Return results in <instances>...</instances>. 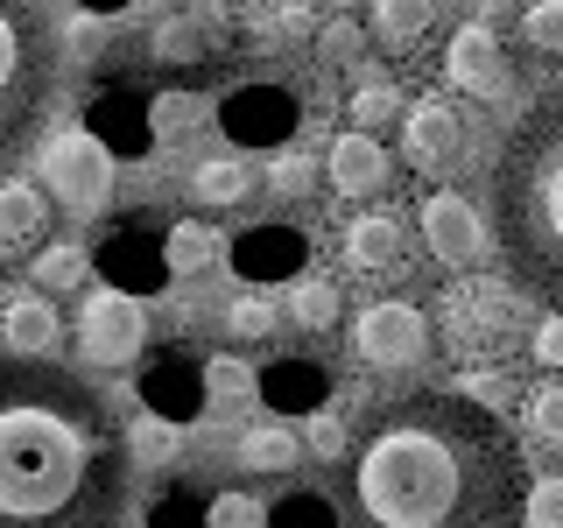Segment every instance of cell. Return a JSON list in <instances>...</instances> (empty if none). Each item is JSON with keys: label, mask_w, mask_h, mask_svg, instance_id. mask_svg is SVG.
I'll list each match as a JSON object with an SVG mask.
<instances>
[{"label": "cell", "mask_w": 563, "mask_h": 528, "mask_svg": "<svg viewBox=\"0 0 563 528\" xmlns=\"http://www.w3.org/2000/svg\"><path fill=\"white\" fill-rule=\"evenodd\" d=\"M528 465L500 416L451 387L395 395L352 430L339 528H528Z\"/></svg>", "instance_id": "cell-1"}, {"label": "cell", "mask_w": 563, "mask_h": 528, "mask_svg": "<svg viewBox=\"0 0 563 528\" xmlns=\"http://www.w3.org/2000/svg\"><path fill=\"white\" fill-rule=\"evenodd\" d=\"M128 501L134 451L99 387L0 352V528H120Z\"/></svg>", "instance_id": "cell-2"}, {"label": "cell", "mask_w": 563, "mask_h": 528, "mask_svg": "<svg viewBox=\"0 0 563 528\" xmlns=\"http://www.w3.org/2000/svg\"><path fill=\"white\" fill-rule=\"evenodd\" d=\"M493 246L507 261V282L563 317V85L521 106L486 176Z\"/></svg>", "instance_id": "cell-3"}, {"label": "cell", "mask_w": 563, "mask_h": 528, "mask_svg": "<svg viewBox=\"0 0 563 528\" xmlns=\"http://www.w3.org/2000/svg\"><path fill=\"white\" fill-rule=\"evenodd\" d=\"M57 29H49L43 0H0V169L22 148H35L57 99Z\"/></svg>", "instance_id": "cell-4"}, {"label": "cell", "mask_w": 563, "mask_h": 528, "mask_svg": "<svg viewBox=\"0 0 563 528\" xmlns=\"http://www.w3.org/2000/svg\"><path fill=\"white\" fill-rule=\"evenodd\" d=\"M444 345L457 352V360H493V352H507L521 339L528 324V296L515 289V282H451L444 289Z\"/></svg>", "instance_id": "cell-5"}, {"label": "cell", "mask_w": 563, "mask_h": 528, "mask_svg": "<svg viewBox=\"0 0 563 528\" xmlns=\"http://www.w3.org/2000/svg\"><path fill=\"white\" fill-rule=\"evenodd\" d=\"M43 184L70 219H92V211H106V198H113V155L85 128H64V134L43 141Z\"/></svg>", "instance_id": "cell-6"}, {"label": "cell", "mask_w": 563, "mask_h": 528, "mask_svg": "<svg viewBox=\"0 0 563 528\" xmlns=\"http://www.w3.org/2000/svg\"><path fill=\"white\" fill-rule=\"evenodd\" d=\"M352 352H360L374 374H416L430 360V317L409 296H380L352 317Z\"/></svg>", "instance_id": "cell-7"}, {"label": "cell", "mask_w": 563, "mask_h": 528, "mask_svg": "<svg viewBox=\"0 0 563 528\" xmlns=\"http://www.w3.org/2000/svg\"><path fill=\"white\" fill-rule=\"evenodd\" d=\"M141 345H148V304L128 289H92L78 304V352L92 366H134L141 360Z\"/></svg>", "instance_id": "cell-8"}, {"label": "cell", "mask_w": 563, "mask_h": 528, "mask_svg": "<svg viewBox=\"0 0 563 528\" xmlns=\"http://www.w3.org/2000/svg\"><path fill=\"white\" fill-rule=\"evenodd\" d=\"M465 141H472V128L451 99H416L409 113H401V155H409V169H422V176L457 169L465 163Z\"/></svg>", "instance_id": "cell-9"}, {"label": "cell", "mask_w": 563, "mask_h": 528, "mask_svg": "<svg viewBox=\"0 0 563 528\" xmlns=\"http://www.w3.org/2000/svg\"><path fill=\"white\" fill-rule=\"evenodd\" d=\"M422 240H430V261H444V268H472V261H486L493 226L479 219L472 198H457V190H430V198H422Z\"/></svg>", "instance_id": "cell-10"}, {"label": "cell", "mask_w": 563, "mask_h": 528, "mask_svg": "<svg viewBox=\"0 0 563 528\" xmlns=\"http://www.w3.org/2000/svg\"><path fill=\"white\" fill-rule=\"evenodd\" d=\"M296 113H303V106H296V92H282V85H240V92L219 106V128L233 134L240 148H268V141L303 128Z\"/></svg>", "instance_id": "cell-11"}, {"label": "cell", "mask_w": 563, "mask_h": 528, "mask_svg": "<svg viewBox=\"0 0 563 528\" xmlns=\"http://www.w3.org/2000/svg\"><path fill=\"white\" fill-rule=\"evenodd\" d=\"M444 78H451L465 99H500V92H507V50H500V35H493V22L451 29V43H444Z\"/></svg>", "instance_id": "cell-12"}, {"label": "cell", "mask_w": 563, "mask_h": 528, "mask_svg": "<svg viewBox=\"0 0 563 528\" xmlns=\"http://www.w3.org/2000/svg\"><path fill=\"white\" fill-rule=\"evenodd\" d=\"M324 176H331V190H339V198H374V190L395 184V155H387L374 134L345 128V134L324 148Z\"/></svg>", "instance_id": "cell-13"}, {"label": "cell", "mask_w": 563, "mask_h": 528, "mask_svg": "<svg viewBox=\"0 0 563 528\" xmlns=\"http://www.w3.org/2000/svg\"><path fill=\"white\" fill-rule=\"evenodd\" d=\"M141 402H148V416H163L169 430H184V422H198L211 402H205V366H190L184 352H169V360H155L148 374H141Z\"/></svg>", "instance_id": "cell-14"}, {"label": "cell", "mask_w": 563, "mask_h": 528, "mask_svg": "<svg viewBox=\"0 0 563 528\" xmlns=\"http://www.w3.org/2000/svg\"><path fill=\"white\" fill-rule=\"evenodd\" d=\"M339 254H345L352 275H395L401 261H409V226H401L395 211H360V219L345 226Z\"/></svg>", "instance_id": "cell-15"}, {"label": "cell", "mask_w": 563, "mask_h": 528, "mask_svg": "<svg viewBox=\"0 0 563 528\" xmlns=\"http://www.w3.org/2000/svg\"><path fill=\"white\" fill-rule=\"evenodd\" d=\"M57 339H64V317H57L49 296H35V289L0 296V345H8V352H22V360H49Z\"/></svg>", "instance_id": "cell-16"}, {"label": "cell", "mask_w": 563, "mask_h": 528, "mask_svg": "<svg viewBox=\"0 0 563 528\" xmlns=\"http://www.w3.org/2000/svg\"><path fill=\"white\" fill-rule=\"evenodd\" d=\"M261 190V169L246 163V155H205L198 169H190V198L211 205V211H233Z\"/></svg>", "instance_id": "cell-17"}, {"label": "cell", "mask_w": 563, "mask_h": 528, "mask_svg": "<svg viewBox=\"0 0 563 528\" xmlns=\"http://www.w3.org/2000/svg\"><path fill=\"white\" fill-rule=\"evenodd\" d=\"M43 233H49V198L35 184H8V176H0V246L22 254V246H35Z\"/></svg>", "instance_id": "cell-18"}, {"label": "cell", "mask_w": 563, "mask_h": 528, "mask_svg": "<svg viewBox=\"0 0 563 528\" xmlns=\"http://www.w3.org/2000/svg\"><path fill=\"white\" fill-rule=\"evenodd\" d=\"M240 275L254 282H275V275H296V261H303V233H289V226H261V233H246L233 246Z\"/></svg>", "instance_id": "cell-19"}, {"label": "cell", "mask_w": 563, "mask_h": 528, "mask_svg": "<svg viewBox=\"0 0 563 528\" xmlns=\"http://www.w3.org/2000/svg\"><path fill=\"white\" fill-rule=\"evenodd\" d=\"M219 261H225V233H219V226L176 219L163 233V268L169 275H205V268H219Z\"/></svg>", "instance_id": "cell-20"}, {"label": "cell", "mask_w": 563, "mask_h": 528, "mask_svg": "<svg viewBox=\"0 0 563 528\" xmlns=\"http://www.w3.org/2000/svg\"><path fill=\"white\" fill-rule=\"evenodd\" d=\"M437 14H444V0H374V43L401 57L437 29Z\"/></svg>", "instance_id": "cell-21"}, {"label": "cell", "mask_w": 563, "mask_h": 528, "mask_svg": "<svg viewBox=\"0 0 563 528\" xmlns=\"http://www.w3.org/2000/svg\"><path fill=\"white\" fill-rule=\"evenodd\" d=\"M282 310H289L303 331H331V324H339V310H345V296H339V282H324V275H296Z\"/></svg>", "instance_id": "cell-22"}, {"label": "cell", "mask_w": 563, "mask_h": 528, "mask_svg": "<svg viewBox=\"0 0 563 528\" xmlns=\"http://www.w3.org/2000/svg\"><path fill=\"white\" fill-rule=\"evenodd\" d=\"M521 422L536 451H563V381H542L521 395Z\"/></svg>", "instance_id": "cell-23"}, {"label": "cell", "mask_w": 563, "mask_h": 528, "mask_svg": "<svg viewBox=\"0 0 563 528\" xmlns=\"http://www.w3.org/2000/svg\"><path fill=\"white\" fill-rule=\"evenodd\" d=\"M521 50L542 64H563V0H536L521 8Z\"/></svg>", "instance_id": "cell-24"}, {"label": "cell", "mask_w": 563, "mask_h": 528, "mask_svg": "<svg viewBox=\"0 0 563 528\" xmlns=\"http://www.w3.org/2000/svg\"><path fill=\"white\" fill-rule=\"evenodd\" d=\"M85 134H92V141L106 134V141H120V148H134V155L148 148V128H141V106H134V99H99V106H92V128H85Z\"/></svg>", "instance_id": "cell-25"}, {"label": "cell", "mask_w": 563, "mask_h": 528, "mask_svg": "<svg viewBox=\"0 0 563 528\" xmlns=\"http://www.w3.org/2000/svg\"><path fill=\"white\" fill-rule=\"evenodd\" d=\"M261 395H268V409H310L317 416L324 381H317V366H275V374L261 381Z\"/></svg>", "instance_id": "cell-26"}, {"label": "cell", "mask_w": 563, "mask_h": 528, "mask_svg": "<svg viewBox=\"0 0 563 528\" xmlns=\"http://www.w3.org/2000/svg\"><path fill=\"white\" fill-rule=\"evenodd\" d=\"M268 528H339V515H331V501L317 486H296L268 507Z\"/></svg>", "instance_id": "cell-27"}, {"label": "cell", "mask_w": 563, "mask_h": 528, "mask_svg": "<svg viewBox=\"0 0 563 528\" xmlns=\"http://www.w3.org/2000/svg\"><path fill=\"white\" fill-rule=\"evenodd\" d=\"M451 395H465V402H479L486 416H500V409H515V402H521V387L507 381L500 366H472V374L451 381Z\"/></svg>", "instance_id": "cell-28"}, {"label": "cell", "mask_w": 563, "mask_h": 528, "mask_svg": "<svg viewBox=\"0 0 563 528\" xmlns=\"http://www.w3.org/2000/svg\"><path fill=\"white\" fill-rule=\"evenodd\" d=\"M246 395H261V381H254V366H246L240 352L205 360V402H246Z\"/></svg>", "instance_id": "cell-29"}, {"label": "cell", "mask_w": 563, "mask_h": 528, "mask_svg": "<svg viewBox=\"0 0 563 528\" xmlns=\"http://www.w3.org/2000/svg\"><path fill=\"white\" fill-rule=\"evenodd\" d=\"M296 458H303V451H296L289 430H246L240 437V465L246 472H289Z\"/></svg>", "instance_id": "cell-30"}, {"label": "cell", "mask_w": 563, "mask_h": 528, "mask_svg": "<svg viewBox=\"0 0 563 528\" xmlns=\"http://www.w3.org/2000/svg\"><path fill=\"white\" fill-rule=\"evenodd\" d=\"M85 268H92V261H85V246L57 240V246H43V254H35V289H78Z\"/></svg>", "instance_id": "cell-31"}, {"label": "cell", "mask_w": 563, "mask_h": 528, "mask_svg": "<svg viewBox=\"0 0 563 528\" xmlns=\"http://www.w3.org/2000/svg\"><path fill=\"white\" fill-rule=\"evenodd\" d=\"M409 106H401V92L395 85H360L352 92V120H360V134H374V128H387V120H401Z\"/></svg>", "instance_id": "cell-32"}, {"label": "cell", "mask_w": 563, "mask_h": 528, "mask_svg": "<svg viewBox=\"0 0 563 528\" xmlns=\"http://www.w3.org/2000/svg\"><path fill=\"white\" fill-rule=\"evenodd\" d=\"M528 528H563V472H542V480H528Z\"/></svg>", "instance_id": "cell-33"}, {"label": "cell", "mask_w": 563, "mask_h": 528, "mask_svg": "<svg viewBox=\"0 0 563 528\" xmlns=\"http://www.w3.org/2000/svg\"><path fill=\"white\" fill-rule=\"evenodd\" d=\"M225 324H233V339H268V331H275V304L246 289V296L225 304Z\"/></svg>", "instance_id": "cell-34"}, {"label": "cell", "mask_w": 563, "mask_h": 528, "mask_svg": "<svg viewBox=\"0 0 563 528\" xmlns=\"http://www.w3.org/2000/svg\"><path fill=\"white\" fill-rule=\"evenodd\" d=\"M128 451H134V465H163V458L176 451V430L163 416H141L134 430H128Z\"/></svg>", "instance_id": "cell-35"}, {"label": "cell", "mask_w": 563, "mask_h": 528, "mask_svg": "<svg viewBox=\"0 0 563 528\" xmlns=\"http://www.w3.org/2000/svg\"><path fill=\"white\" fill-rule=\"evenodd\" d=\"M303 444H310L317 458H339V465H345V451H352V430H345V416L317 409V416L303 422Z\"/></svg>", "instance_id": "cell-36"}, {"label": "cell", "mask_w": 563, "mask_h": 528, "mask_svg": "<svg viewBox=\"0 0 563 528\" xmlns=\"http://www.w3.org/2000/svg\"><path fill=\"white\" fill-rule=\"evenodd\" d=\"M155 57H163V64H198L205 57L198 22H163V29H155Z\"/></svg>", "instance_id": "cell-37"}, {"label": "cell", "mask_w": 563, "mask_h": 528, "mask_svg": "<svg viewBox=\"0 0 563 528\" xmlns=\"http://www.w3.org/2000/svg\"><path fill=\"white\" fill-rule=\"evenodd\" d=\"M360 50H366V35H360V22H324V35H317V57L324 64H360Z\"/></svg>", "instance_id": "cell-38"}, {"label": "cell", "mask_w": 563, "mask_h": 528, "mask_svg": "<svg viewBox=\"0 0 563 528\" xmlns=\"http://www.w3.org/2000/svg\"><path fill=\"white\" fill-rule=\"evenodd\" d=\"M155 528H211V507L198 493H163L155 501Z\"/></svg>", "instance_id": "cell-39"}, {"label": "cell", "mask_w": 563, "mask_h": 528, "mask_svg": "<svg viewBox=\"0 0 563 528\" xmlns=\"http://www.w3.org/2000/svg\"><path fill=\"white\" fill-rule=\"evenodd\" d=\"M211 528H268V507H254L246 493H219L211 501Z\"/></svg>", "instance_id": "cell-40"}, {"label": "cell", "mask_w": 563, "mask_h": 528, "mask_svg": "<svg viewBox=\"0 0 563 528\" xmlns=\"http://www.w3.org/2000/svg\"><path fill=\"white\" fill-rule=\"evenodd\" d=\"M528 352H536L542 366H556V374H563V317H542V324H528Z\"/></svg>", "instance_id": "cell-41"}, {"label": "cell", "mask_w": 563, "mask_h": 528, "mask_svg": "<svg viewBox=\"0 0 563 528\" xmlns=\"http://www.w3.org/2000/svg\"><path fill=\"white\" fill-rule=\"evenodd\" d=\"M268 190H275V198H303V190H310V163H303V155L275 163V169H268Z\"/></svg>", "instance_id": "cell-42"}, {"label": "cell", "mask_w": 563, "mask_h": 528, "mask_svg": "<svg viewBox=\"0 0 563 528\" xmlns=\"http://www.w3.org/2000/svg\"><path fill=\"white\" fill-rule=\"evenodd\" d=\"M275 29H282V35H303V29H310V8H296V0H289V8L275 14Z\"/></svg>", "instance_id": "cell-43"}, {"label": "cell", "mask_w": 563, "mask_h": 528, "mask_svg": "<svg viewBox=\"0 0 563 528\" xmlns=\"http://www.w3.org/2000/svg\"><path fill=\"white\" fill-rule=\"evenodd\" d=\"M324 8H360V0H324Z\"/></svg>", "instance_id": "cell-44"}]
</instances>
